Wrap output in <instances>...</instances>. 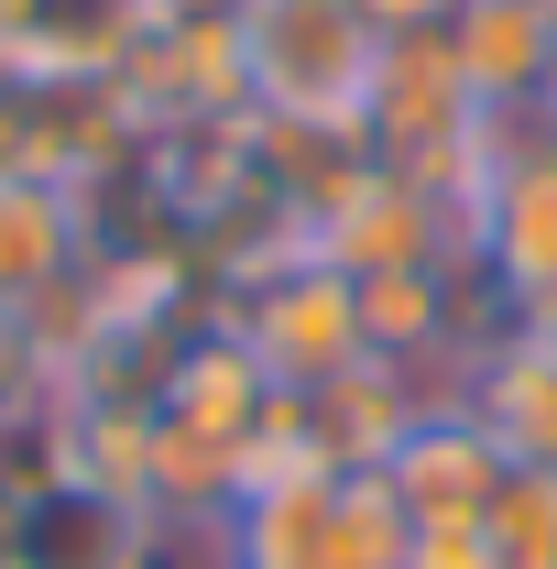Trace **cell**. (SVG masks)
Listing matches in <instances>:
<instances>
[{"label": "cell", "mask_w": 557, "mask_h": 569, "mask_svg": "<svg viewBox=\"0 0 557 569\" xmlns=\"http://www.w3.org/2000/svg\"><path fill=\"white\" fill-rule=\"evenodd\" d=\"M241 67H252V110L263 121L361 132L383 33L361 22V0H241Z\"/></svg>", "instance_id": "6da1fadb"}, {"label": "cell", "mask_w": 557, "mask_h": 569, "mask_svg": "<svg viewBox=\"0 0 557 569\" xmlns=\"http://www.w3.org/2000/svg\"><path fill=\"white\" fill-rule=\"evenodd\" d=\"M470 274L503 296L525 340H557V142L492 132L482 198H470Z\"/></svg>", "instance_id": "7a4b0ae2"}, {"label": "cell", "mask_w": 557, "mask_h": 569, "mask_svg": "<svg viewBox=\"0 0 557 569\" xmlns=\"http://www.w3.org/2000/svg\"><path fill=\"white\" fill-rule=\"evenodd\" d=\"M230 340L274 372V395H317V383H340L361 351V296H350V274H328L317 252H295V263H274V274H252L241 296H230Z\"/></svg>", "instance_id": "3957f363"}, {"label": "cell", "mask_w": 557, "mask_h": 569, "mask_svg": "<svg viewBox=\"0 0 557 569\" xmlns=\"http://www.w3.org/2000/svg\"><path fill=\"white\" fill-rule=\"evenodd\" d=\"M306 252L328 274H426V263H470V219L448 209L437 187L394 176V164H361L328 209L306 219Z\"/></svg>", "instance_id": "277c9868"}, {"label": "cell", "mask_w": 557, "mask_h": 569, "mask_svg": "<svg viewBox=\"0 0 557 569\" xmlns=\"http://www.w3.org/2000/svg\"><path fill=\"white\" fill-rule=\"evenodd\" d=\"M153 427L252 471V449L284 427V395H274V372L230 340V318H219V329H186V340H175V361L153 372Z\"/></svg>", "instance_id": "5b68a950"}, {"label": "cell", "mask_w": 557, "mask_h": 569, "mask_svg": "<svg viewBox=\"0 0 557 569\" xmlns=\"http://www.w3.org/2000/svg\"><path fill=\"white\" fill-rule=\"evenodd\" d=\"M503 449H492V427L448 395V406H426L405 438H394V460H383V482H394V503L416 515V526H482V503L503 493Z\"/></svg>", "instance_id": "8992f818"}, {"label": "cell", "mask_w": 557, "mask_h": 569, "mask_svg": "<svg viewBox=\"0 0 557 569\" xmlns=\"http://www.w3.org/2000/svg\"><path fill=\"white\" fill-rule=\"evenodd\" d=\"M448 56L482 88L492 121H514V110H536V88L557 67V11L547 0H459L448 11Z\"/></svg>", "instance_id": "52a82bcc"}, {"label": "cell", "mask_w": 557, "mask_h": 569, "mask_svg": "<svg viewBox=\"0 0 557 569\" xmlns=\"http://www.w3.org/2000/svg\"><path fill=\"white\" fill-rule=\"evenodd\" d=\"M99 219L77 187H44V176H0V296H44V284H67L99 241H88Z\"/></svg>", "instance_id": "ba28073f"}, {"label": "cell", "mask_w": 557, "mask_h": 569, "mask_svg": "<svg viewBox=\"0 0 557 569\" xmlns=\"http://www.w3.org/2000/svg\"><path fill=\"white\" fill-rule=\"evenodd\" d=\"M492 569H557V471H503V493L482 503Z\"/></svg>", "instance_id": "9c48e42d"}, {"label": "cell", "mask_w": 557, "mask_h": 569, "mask_svg": "<svg viewBox=\"0 0 557 569\" xmlns=\"http://www.w3.org/2000/svg\"><path fill=\"white\" fill-rule=\"evenodd\" d=\"M405 569H492V537L482 526H416Z\"/></svg>", "instance_id": "30bf717a"}, {"label": "cell", "mask_w": 557, "mask_h": 569, "mask_svg": "<svg viewBox=\"0 0 557 569\" xmlns=\"http://www.w3.org/2000/svg\"><path fill=\"white\" fill-rule=\"evenodd\" d=\"M448 11H459V0H361L372 33H448Z\"/></svg>", "instance_id": "8fae6325"}, {"label": "cell", "mask_w": 557, "mask_h": 569, "mask_svg": "<svg viewBox=\"0 0 557 569\" xmlns=\"http://www.w3.org/2000/svg\"><path fill=\"white\" fill-rule=\"evenodd\" d=\"M536 121H547V142H557V67H547V88H536Z\"/></svg>", "instance_id": "7c38bea8"}]
</instances>
